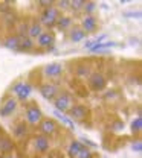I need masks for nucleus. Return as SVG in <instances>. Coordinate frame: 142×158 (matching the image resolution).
<instances>
[{
  "instance_id": "cd10ccee",
  "label": "nucleus",
  "mask_w": 142,
  "mask_h": 158,
  "mask_svg": "<svg viewBox=\"0 0 142 158\" xmlns=\"http://www.w3.org/2000/svg\"><path fill=\"white\" fill-rule=\"evenodd\" d=\"M124 15H125V17H138V19H139V17H141V12H125Z\"/></svg>"
},
{
  "instance_id": "6ab92c4d",
  "label": "nucleus",
  "mask_w": 142,
  "mask_h": 158,
  "mask_svg": "<svg viewBox=\"0 0 142 158\" xmlns=\"http://www.w3.org/2000/svg\"><path fill=\"white\" fill-rule=\"evenodd\" d=\"M32 46H34V43H32V40L31 38H20V46H19V50H29V49H32Z\"/></svg>"
},
{
  "instance_id": "7ed1b4c3",
  "label": "nucleus",
  "mask_w": 142,
  "mask_h": 158,
  "mask_svg": "<svg viewBox=\"0 0 142 158\" xmlns=\"http://www.w3.org/2000/svg\"><path fill=\"white\" fill-rule=\"evenodd\" d=\"M70 105H72V98L67 93H61L60 96L55 99V106L61 113L66 111V110H70Z\"/></svg>"
},
{
  "instance_id": "20e7f679",
  "label": "nucleus",
  "mask_w": 142,
  "mask_h": 158,
  "mask_svg": "<svg viewBox=\"0 0 142 158\" xmlns=\"http://www.w3.org/2000/svg\"><path fill=\"white\" fill-rule=\"evenodd\" d=\"M26 120L32 125H37L41 120V111L37 108V106H29L26 110Z\"/></svg>"
},
{
  "instance_id": "a878e982",
  "label": "nucleus",
  "mask_w": 142,
  "mask_h": 158,
  "mask_svg": "<svg viewBox=\"0 0 142 158\" xmlns=\"http://www.w3.org/2000/svg\"><path fill=\"white\" fill-rule=\"evenodd\" d=\"M84 9H86L87 12H92V11L95 9V3H93V2H87V3H84Z\"/></svg>"
},
{
  "instance_id": "a211bd4d",
  "label": "nucleus",
  "mask_w": 142,
  "mask_h": 158,
  "mask_svg": "<svg viewBox=\"0 0 142 158\" xmlns=\"http://www.w3.org/2000/svg\"><path fill=\"white\" fill-rule=\"evenodd\" d=\"M82 149V144L80 141H73L72 144H70V148H69V154H70V157H77L78 155V152Z\"/></svg>"
},
{
  "instance_id": "c85d7f7f",
  "label": "nucleus",
  "mask_w": 142,
  "mask_h": 158,
  "mask_svg": "<svg viewBox=\"0 0 142 158\" xmlns=\"http://www.w3.org/2000/svg\"><path fill=\"white\" fill-rule=\"evenodd\" d=\"M122 128H124V123H122V122H116V123L113 125V129H115V131H119Z\"/></svg>"
},
{
  "instance_id": "f03ea898",
  "label": "nucleus",
  "mask_w": 142,
  "mask_h": 158,
  "mask_svg": "<svg viewBox=\"0 0 142 158\" xmlns=\"http://www.w3.org/2000/svg\"><path fill=\"white\" fill-rule=\"evenodd\" d=\"M12 91L19 96V99H20V100H24V99L31 94L32 87H31L29 84H26V82H17V84L12 87Z\"/></svg>"
},
{
  "instance_id": "bb28decb",
  "label": "nucleus",
  "mask_w": 142,
  "mask_h": 158,
  "mask_svg": "<svg viewBox=\"0 0 142 158\" xmlns=\"http://www.w3.org/2000/svg\"><path fill=\"white\" fill-rule=\"evenodd\" d=\"M131 148H133V151H136V152H141V149H142L141 141H136V144H133Z\"/></svg>"
},
{
  "instance_id": "dca6fc26",
  "label": "nucleus",
  "mask_w": 142,
  "mask_h": 158,
  "mask_svg": "<svg viewBox=\"0 0 142 158\" xmlns=\"http://www.w3.org/2000/svg\"><path fill=\"white\" fill-rule=\"evenodd\" d=\"M86 37V32L82 31V29H73L72 32H70V38H72V41L73 43H78V41H81L82 38Z\"/></svg>"
},
{
  "instance_id": "2eb2a0df",
  "label": "nucleus",
  "mask_w": 142,
  "mask_h": 158,
  "mask_svg": "<svg viewBox=\"0 0 142 158\" xmlns=\"http://www.w3.org/2000/svg\"><path fill=\"white\" fill-rule=\"evenodd\" d=\"M5 46L8 49H12V50H19V46H20V38L19 37H9L5 41Z\"/></svg>"
},
{
  "instance_id": "412c9836",
  "label": "nucleus",
  "mask_w": 142,
  "mask_h": 158,
  "mask_svg": "<svg viewBox=\"0 0 142 158\" xmlns=\"http://www.w3.org/2000/svg\"><path fill=\"white\" fill-rule=\"evenodd\" d=\"M57 23H58V26H60L61 29H66V27H69V24H70V19L69 17H58L57 20Z\"/></svg>"
},
{
  "instance_id": "b1692460",
  "label": "nucleus",
  "mask_w": 142,
  "mask_h": 158,
  "mask_svg": "<svg viewBox=\"0 0 142 158\" xmlns=\"http://www.w3.org/2000/svg\"><path fill=\"white\" fill-rule=\"evenodd\" d=\"M14 132H16V135H23V134L26 132V126H24V125H19V126L14 129Z\"/></svg>"
},
{
  "instance_id": "f8f14e48",
  "label": "nucleus",
  "mask_w": 142,
  "mask_h": 158,
  "mask_svg": "<svg viewBox=\"0 0 142 158\" xmlns=\"http://www.w3.org/2000/svg\"><path fill=\"white\" fill-rule=\"evenodd\" d=\"M51 44H54V35L49 32H43L38 37V46L41 47H49Z\"/></svg>"
},
{
  "instance_id": "c756f323",
  "label": "nucleus",
  "mask_w": 142,
  "mask_h": 158,
  "mask_svg": "<svg viewBox=\"0 0 142 158\" xmlns=\"http://www.w3.org/2000/svg\"><path fill=\"white\" fill-rule=\"evenodd\" d=\"M67 5H70V2H58V8H61V9H66Z\"/></svg>"
},
{
  "instance_id": "393cba45",
  "label": "nucleus",
  "mask_w": 142,
  "mask_h": 158,
  "mask_svg": "<svg viewBox=\"0 0 142 158\" xmlns=\"http://www.w3.org/2000/svg\"><path fill=\"white\" fill-rule=\"evenodd\" d=\"M77 158H90V152H89L87 149H84V148H82L81 151L78 152V155H77Z\"/></svg>"
},
{
  "instance_id": "0eeeda50",
  "label": "nucleus",
  "mask_w": 142,
  "mask_h": 158,
  "mask_svg": "<svg viewBox=\"0 0 142 158\" xmlns=\"http://www.w3.org/2000/svg\"><path fill=\"white\" fill-rule=\"evenodd\" d=\"M69 113H70L72 117L75 118H84L87 116V108L84 105H73V106H70Z\"/></svg>"
},
{
  "instance_id": "1a4fd4ad",
  "label": "nucleus",
  "mask_w": 142,
  "mask_h": 158,
  "mask_svg": "<svg viewBox=\"0 0 142 158\" xmlns=\"http://www.w3.org/2000/svg\"><path fill=\"white\" fill-rule=\"evenodd\" d=\"M34 144H35V149L38 152H46L49 149V140L44 135H38V137L34 138Z\"/></svg>"
},
{
  "instance_id": "39448f33",
  "label": "nucleus",
  "mask_w": 142,
  "mask_h": 158,
  "mask_svg": "<svg viewBox=\"0 0 142 158\" xmlns=\"http://www.w3.org/2000/svg\"><path fill=\"white\" fill-rule=\"evenodd\" d=\"M41 96L44 99H47V100H52V99L57 96V91H58V88L55 87V85H52V84H46V85H43L41 87Z\"/></svg>"
},
{
  "instance_id": "ddd939ff",
  "label": "nucleus",
  "mask_w": 142,
  "mask_h": 158,
  "mask_svg": "<svg viewBox=\"0 0 142 158\" xmlns=\"http://www.w3.org/2000/svg\"><path fill=\"white\" fill-rule=\"evenodd\" d=\"M82 26H84V29H86L87 32L95 31V29H96V20H95V17H92V15L84 17V20H82Z\"/></svg>"
},
{
  "instance_id": "7c9ffc66",
  "label": "nucleus",
  "mask_w": 142,
  "mask_h": 158,
  "mask_svg": "<svg viewBox=\"0 0 142 158\" xmlns=\"http://www.w3.org/2000/svg\"><path fill=\"white\" fill-rule=\"evenodd\" d=\"M3 158H14V157H11V155H9V157H3Z\"/></svg>"
},
{
  "instance_id": "9b49d317",
  "label": "nucleus",
  "mask_w": 142,
  "mask_h": 158,
  "mask_svg": "<svg viewBox=\"0 0 142 158\" xmlns=\"http://www.w3.org/2000/svg\"><path fill=\"white\" fill-rule=\"evenodd\" d=\"M61 72H63L61 64H49L44 67V73L47 76H58V75H61Z\"/></svg>"
},
{
  "instance_id": "4468645a",
  "label": "nucleus",
  "mask_w": 142,
  "mask_h": 158,
  "mask_svg": "<svg viewBox=\"0 0 142 158\" xmlns=\"http://www.w3.org/2000/svg\"><path fill=\"white\" fill-rule=\"evenodd\" d=\"M28 34H29V37L31 38H37V37H40L41 34V26L38 23H32L29 27H28Z\"/></svg>"
},
{
  "instance_id": "423d86ee",
  "label": "nucleus",
  "mask_w": 142,
  "mask_h": 158,
  "mask_svg": "<svg viewBox=\"0 0 142 158\" xmlns=\"http://www.w3.org/2000/svg\"><path fill=\"white\" fill-rule=\"evenodd\" d=\"M16 106H17V102L14 100V99H6L5 100V103L2 105V108H0V114L3 116V117H6V116H9L14 110H16Z\"/></svg>"
},
{
  "instance_id": "5701e85b",
  "label": "nucleus",
  "mask_w": 142,
  "mask_h": 158,
  "mask_svg": "<svg viewBox=\"0 0 142 158\" xmlns=\"http://www.w3.org/2000/svg\"><path fill=\"white\" fill-rule=\"evenodd\" d=\"M84 3L86 2H82V0H73V2H70V6H72V9H81Z\"/></svg>"
},
{
  "instance_id": "9d476101",
  "label": "nucleus",
  "mask_w": 142,
  "mask_h": 158,
  "mask_svg": "<svg viewBox=\"0 0 142 158\" xmlns=\"http://www.w3.org/2000/svg\"><path fill=\"white\" fill-rule=\"evenodd\" d=\"M90 85H92V88L93 90H102L104 88V85H105V79L102 75H93L92 78H90Z\"/></svg>"
},
{
  "instance_id": "f257e3e1",
  "label": "nucleus",
  "mask_w": 142,
  "mask_h": 158,
  "mask_svg": "<svg viewBox=\"0 0 142 158\" xmlns=\"http://www.w3.org/2000/svg\"><path fill=\"white\" fill-rule=\"evenodd\" d=\"M41 23L43 24H46L47 27H52L55 23H57V20H58V11H57V8H54V6H49L43 14H41Z\"/></svg>"
},
{
  "instance_id": "aec40b11",
  "label": "nucleus",
  "mask_w": 142,
  "mask_h": 158,
  "mask_svg": "<svg viewBox=\"0 0 142 158\" xmlns=\"http://www.w3.org/2000/svg\"><path fill=\"white\" fill-rule=\"evenodd\" d=\"M54 114H55V116H57V117L60 118L61 122H63V123H66V125H67V126H70V128H72V129H73V128H75V125H73V123H72V122H70V120H69V118L67 117H64V116H63V114H61L60 111H54Z\"/></svg>"
},
{
  "instance_id": "4be33fe9",
  "label": "nucleus",
  "mask_w": 142,
  "mask_h": 158,
  "mask_svg": "<svg viewBox=\"0 0 142 158\" xmlns=\"http://www.w3.org/2000/svg\"><path fill=\"white\" fill-rule=\"evenodd\" d=\"M141 128H142V118L138 117L133 123H131V129H133V132H139Z\"/></svg>"
},
{
  "instance_id": "f3484780",
  "label": "nucleus",
  "mask_w": 142,
  "mask_h": 158,
  "mask_svg": "<svg viewBox=\"0 0 142 158\" xmlns=\"http://www.w3.org/2000/svg\"><path fill=\"white\" fill-rule=\"evenodd\" d=\"M12 149V141L9 138H0V151L2 152H9Z\"/></svg>"
},
{
  "instance_id": "6e6552de",
  "label": "nucleus",
  "mask_w": 142,
  "mask_h": 158,
  "mask_svg": "<svg viewBox=\"0 0 142 158\" xmlns=\"http://www.w3.org/2000/svg\"><path fill=\"white\" fill-rule=\"evenodd\" d=\"M55 129H57V125H55L54 120L46 118V120H43V122L40 123V131L43 132V134H54Z\"/></svg>"
}]
</instances>
